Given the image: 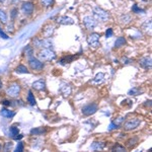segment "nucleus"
Instances as JSON below:
<instances>
[{
    "instance_id": "nucleus-1",
    "label": "nucleus",
    "mask_w": 152,
    "mask_h": 152,
    "mask_svg": "<svg viewBox=\"0 0 152 152\" xmlns=\"http://www.w3.org/2000/svg\"><path fill=\"white\" fill-rule=\"evenodd\" d=\"M39 57L43 61H51L56 58V54L53 51H51L50 49H44L39 54Z\"/></svg>"
},
{
    "instance_id": "nucleus-2",
    "label": "nucleus",
    "mask_w": 152,
    "mask_h": 152,
    "mask_svg": "<svg viewBox=\"0 0 152 152\" xmlns=\"http://www.w3.org/2000/svg\"><path fill=\"white\" fill-rule=\"evenodd\" d=\"M94 14L95 18L102 21H105L107 18H109V13H107L105 10H104V9L99 8V7H94Z\"/></svg>"
},
{
    "instance_id": "nucleus-3",
    "label": "nucleus",
    "mask_w": 152,
    "mask_h": 152,
    "mask_svg": "<svg viewBox=\"0 0 152 152\" xmlns=\"http://www.w3.org/2000/svg\"><path fill=\"white\" fill-rule=\"evenodd\" d=\"M87 43L90 47L92 48H97L100 46L99 44V34H91L89 37L87 38Z\"/></svg>"
},
{
    "instance_id": "nucleus-4",
    "label": "nucleus",
    "mask_w": 152,
    "mask_h": 152,
    "mask_svg": "<svg viewBox=\"0 0 152 152\" xmlns=\"http://www.w3.org/2000/svg\"><path fill=\"white\" fill-rule=\"evenodd\" d=\"M20 92V86L18 83H12V84L7 88L6 90V94L9 95V96H12V97H15L18 96Z\"/></svg>"
},
{
    "instance_id": "nucleus-5",
    "label": "nucleus",
    "mask_w": 152,
    "mask_h": 152,
    "mask_svg": "<svg viewBox=\"0 0 152 152\" xmlns=\"http://www.w3.org/2000/svg\"><path fill=\"white\" fill-rule=\"evenodd\" d=\"M28 64H29V66H31V69L36 70V71H41L44 68V64H43V63H42L40 60H38V59H36V58H34V57L29 58Z\"/></svg>"
},
{
    "instance_id": "nucleus-6",
    "label": "nucleus",
    "mask_w": 152,
    "mask_h": 152,
    "mask_svg": "<svg viewBox=\"0 0 152 152\" xmlns=\"http://www.w3.org/2000/svg\"><path fill=\"white\" fill-rule=\"evenodd\" d=\"M83 23H84L85 28H86L88 31H92L95 26H96V20L92 18V16H85L83 18Z\"/></svg>"
},
{
    "instance_id": "nucleus-7",
    "label": "nucleus",
    "mask_w": 152,
    "mask_h": 152,
    "mask_svg": "<svg viewBox=\"0 0 152 152\" xmlns=\"http://www.w3.org/2000/svg\"><path fill=\"white\" fill-rule=\"evenodd\" d=\"M139 125H140V120L139 119H132V120H129L128 122L125 123L124 128H125V130H127V131H130V130L136 129Z\"/></svg>"
},
{
    "instance_id": "nucleus-8",
    "label": "nucleus",
    "mask_w": 152,
    "mask_h": 152,
    "mask_svg": "<svg viewBox=\"0 0 152 152\" xmlns=\"http://www.w3.org/2000/svg\"><path fill=\"white\" fill-rule=\"evenodd\" d=\"M96 111H97V105L95 104H88L86 107H83L82 114L85 115V116H91V115H94Z\"/></svg>"
},
{
    "instance_id": "nucleus-9",
    "label": "nucleus",
    "mask_w": 152,
    "mask_h": 152,
    "mask_svg": "<svg viewBox=\"0 0 152 152\" xmlns=\"http://www.w3.org/2000/svg\"><path fill=\"white\" fill-rule=\"evenodd\" d=\"M104 81V74L102 72H99L95 75V77L94 78V80H91L90 83L94 85H99Z\"/></svg>"
},
{
    "instance_id": "nucleus-10",
    "label": "nucleus",
    "mask_w": 152,
    "mask_h": 152,
    "mask_svg": "<svg viewBox=\"0 0 152 152\" xmlns=\"http://www.w3.org/2000/svg\"><path fill=\"white\" fill-rule=\"evenodd\" d=\"M21 9H23V11L24 13L31 14V13H33V11H34V4L31 3V2H24L23 4V6H21Z\"/></svg>"
},
{
    "instance_id": "nucleus-11",
    "label": "nucleus",
    "mask_w": 152,
    "mask_h": 152,
    "mask_svg": "<svg viewBox=\"0 0 152 152\" xmlns=\"http://www.w3.org/2000/svg\"><path fill=\"white\" fill-rule=\"evenodd\" d=\"M34 43L36 47H50L52 45V43L49 40H34Z\"/></svg>"
},
{
    "instance_id": "nucleus-12",
    "label": "nucleus",
    "mask_w": 152,
    "mask_h": 152,
    "mask_svg": "<svg viewBox=\"0 0 152 152\" xmlns=\"http://www.w3.org/2000/svg\"><path fill=\"white\" fill-rule=\"evenodd\" d=\"M33 87L37 90H44L46 88V83L44 80H38L33 83Z\"/></svg>"
},
{
    "instance_id": "nucleus-13",
    "label": "nucleus",
    "mask_w": 152,
    "mask_h": 152,
    "mask_svg": "<svg viewBox=\"0 0 152 152\" xmlns=\"http://www.w3.org/2000/svg\"><path fill=\"white\" fill-rule=\"evenodd\" d=\"M58 23L61 24H73L74 21L71 18H68V16H61V18H58Z\"/></svg>"
},
{
    "instance_id": "nucleus-14",
    "label": "nucleus",
    "mask_w": 152,
    "mask_h": 152,
    "mask_svg": "<svg viewBox=\"0 0 152 152\" xmlns=\"http://www.w3.org/2000/svg\"><path fill=\"white\" fill-rule=\"evenodd\" d=\"M140 65L141 66H143L144 68H149L150 69L151 68V65H152V63H151V58H143V59H141L140 60Z\"/></svg>"
},
{
    "instance_id": "nucleus-15",
    "label": "nucleus",
    "mask_w": 152,
    "mask_h": 152,
    "mask_svg": "<svg viewBox=\"0 0 152 152\" xmlns=\"http://www.w3.org/2000/svg\"><path fill=\"white\" fill-rule=\"evenodd\" d=\"M0 114H1V116H2V117H4V118H8V119H10V118L14 117V115H15V113L12 112V111H9V110L3 109V110H1V112H0Z\"/></svg>"
},
{
    "instance_id": "nucleus-16",
    "label": "nucleus",
    "mask_w": 152,
    "mask_h": 152,
    "mask_svg": "<svg viewBox=\"0 0 152 152\" xmlns=\"http://www.w3.org/2000/svg\"><path fill=\"white\" fill-rule=\"evenodd\" d=\"M104 148V142H94L91 145L92 150H102Z\"/></svg>"
},
{
    "instance_id": "nucleus-17",
    "label": "nucleus",
    "mask_w": 152,
    "mask_h": 152,
    "mask_svg": "<svg viewBox=\"0 0 152 152\" xmlns=\"http://www.w3.org/2000/svg\"><path fill=\"white\" fill-rule=\"evenodd\" d=\"M61 92L64 95H69L71 94V87L68 84H63L60 88Z\"/></svg>"
},
{
    "instance_id": "nucleus-18",
    "label": "nucleus",
    "mask_w": 152,
    "mask_h": 152,
    "mask_svg": "<svg viewBox=\"0 0 152 152\" xmlns=\"http://www.w3.org/2000/svg\"><path fill=\"white\" fill-rule=\"evenodd\" d=\"M46 132V130L45 128H43V127H41V128H37V129H33L31 131V134H35V135H42L43 133H45Z\"/></svg>"
},
{
    "instance_id": "nucleus-19",
    "label": "nucleus",
    "mask_w": 152,
    "mask_h": 152,
    "mask_svg": "<svg viewBox=\"0 0 152 152\" xmlns=\"http://www.w3.org/2000/svg\"><path fill=\"white\" fill-rule=\"evenodd\" d=\"M126 43V40H125V38H118L116 40V43H115V46L118 48V47H121V46H124V44Z\"/></svg>"
},
{
    "instance_id": "nucleus-20",
    "label": "nucleus",
    "mask_w": 152,
    "mask_h": 152,
    "mask_svg": "<svg viewBox=\"0 0 152 152\" xmlns=\"http://www.w3.org/2000/svg\"><path fill=\"white\" fill-rule=\"evenodd\" d=\"M28 102H29V104H31V105H35V104H36V99H35V96H34V94H33V92H31V91H28Z\"/></svg>"
},
{
    "instance_id": "nucleus-21",
    "label": "nucleus",
    "mask_w": 152,
    "mask_h": 152,
    "mask_svg": "<svg viewBox=\"0 0 152 152\" xmlns=\"http://www.w3.org/2000/svg\"><path fill=\"white\" fill-rule=\"evenodd\" d=\"M0 21H1L2 23H6V21H7V15L2 9H0Z\"/></svg>"
},
{
    "instance_id": "nucleus-22",
    "label": "nucleus",
    "mask_w": 152,
    "mask_h": 152,
    "mask_svg": "<svg viewBox=\"0 0 152 152\" xmlns=\"http://www.w3.org/2000/svg\"><path fill=\"white\" fill-rule=\"evenodd\" d=\"M16 72L18 73H28V70L26 66L23 65H19L18 68H16Z\"/></svg>"
},
{
    "instance_id": "nucleus-23",
    "label": "nucleus",
    "mask_w": 152,
    "mask_h": 152,
    "mask_svg": "<svg viewBox=\"0 0 152 152\" xmlns=\"http://www.w3.org/2000/svg\"><path fill=\"white\" fill-rule=\"evenodd\" d=\"M74 59L73 56H68V57H64L61 60V64H66V63H70L71 61Z\"/></svg>"
},
{
    "instance_id": "nucleus-24",
    "label": "nucleus",
    "mask_w": 152,
    "mask_h": 152,
    "mask_svg": "<svg viewBox=\"0 0 152 152\" xmlns=\"http://www.w3.org/2000/svg\"><path fill=\"white\" fill-rule=\"evenodd\" d=\"M140 94H141V91L138 89V88H132V89L128 92V94H130V95H138Z\"/></svg>"
},
{
    "instance_id": "nucleus-25",
    "label": "nucleus",
    "mask_w": 152,
    "mask_h": 152,
    "mask_svg": "<svg viewBox=\"0 0 152 152\" xmlns=\"http://www.w3.org/2000/svg\"><path fill=\"white\" fill-rule=\"evenodd\" d=\"M10 135L12 137L18 135V129L16 127H10Z\"/></svg>"
},
{
    "instance_id": "nucleus-26",
    "label": "nucleus",
    "mask_w": 152,
    "mask_h": 152,
    "mask_svg": "<svg viewBox=\"0 0 152 152\" xmlns=\"http://www.w3.org/2000/svg\"><path fill=\"white\" fill-rule=\"evenodd\" d=\"M12 146H13V144H12L11 142H7V143H5V146H4V151L11 150Z\"/></svg>"
},
{
    "instance_id": "nucleus-27",
    "label": "nucleus",
    "mask_w": 152,
    "mask_h": 152,
    "mask_svg": "<svg viewBox=\"0 0 152 152\" xmlns=\"http://www.w3.org/2000/svg\"><path fill=\"white\" fill-rule=\"evenodd\" d=\"M54 0H42V3L44 4L45 6H50L51 4L53 3Z\"/></svg>"
},
{
    "instance_id": "nucleus-28",
    "label": "nucleus",
    "mask_w": 152,
    "mask_h": 152,
    "mask_svg": "<svg viewBox=\"0 0 152 152\" xmlns=\"http://www.w3.org/2000/svg\"><path fill=\"white\" fill-rule=\"evenodd\" d=\"M113 150H116V151H125L126 149H125V147L123 146H120V145H116L113 148Z\"/></svg>"
},
{
    "instance_id": "nucleus-29",
    "label": "nucleus",
    "mask_w": 152,
    "mask_h": 152,
    "mask_svg": "<svg viewBox=\"0 0 152 152\" xmlns=\"http://www.w3.org/2000/svg\"><path fill=\"white\" fill-rule=\"evenodd\" d=\"M23 150V143H21V142H19L18 147H16V149H15V151L16 152H20Z\"/></svg>"
},
{
    "instance_id": "nucleus-30",
    "label": "nucleus",
    "mask_w": 152,
    "mask_h": 152,
    "mask_svg": "<svg viewBox=\"0 0 152 152\" xmlns=\"http://www.w3.org/2000/svg\"><path fill=\"white\" fill-rule=\"evenodd\" d=\"M0 37H1L2 39H4V40H7V39H8V36L3 33V31L1 29V28H0Z\"/></svg>"
},
{
    "instance_id": "nucleus-31",
    "label": "nucleus",
    "mask_w": 152,
    "mask_h": 152,
    "mask_svg": "<svg viewBox=\"0 0 152 152\" xmlns=\"http://www.w3.org/2000/svg\"><path fill=\"white\" fill-rule=\"evenodd\" d=\"M105 36H107V38H110V37L113 36V29L112 28H109L107 31V33H105Z\"/></svg>"
},
{
    "instance_id": "nucleus-32",
    "label": "nucleus",
    "mask_w": 152,
    "mask_h": 152,
    "mask_svg": "<svg viewBox=\"0 0 152 152\" xmlns=\"http://www.w3.org/2000/svg\"><path fill=\"white\" fill-rule=\"evenodd\" d=\"M26 53L28 54V56H31V54H33V50L31 49V47H26Z\"/></svg>"
},
{
    "instance_id": "nucleus-33",
    "label": "nucleus",
    "mask_w": 152,
    "mask_h": 152,
    "mask_svg": "<svg viewBox=\"0 0 152 152\" xmlns=\"http://www.w3.org/2000/svg\"><path fill=\"white\" fill-rule=\"evenodd\" d=\"M133 11H136V12H143V10H142V9H140V8H138V7H137L136 4H135L134 7H133Z\"/></svg>"
},
{
    "instance_id": "nucleus-34",
    "label": "nucleus",
    "mask_w": 152,
    "mask_h": 152,
    "mask_svg": "<svg viewBox=\"0 0 152 152\" xmlns=\"http://www.w3.org/2000/svg\"><path fill=\"white\" fill-rule=\"evenodd\" d=\"M117 128H118L117 124L115 125L114 123H111V125H110V128H109V130H114V129H117Z\"/></svg>"
},
{
    "instance_id": "nucleus-35",
    "label": "nucleus",
    "mask_w": 152,
    "mask_h": 152,
    "mask_svg": "<svg viewBox=\"0 0 152 152\" xmlns=\"http://www.w3.org/2000/svg\"><path fill=\"white\" fill-rule=\"evenodd\" d=\"M2 104H4V105H10L11 104H10V102H9V100H3V102H2Z\"/></svg>"
},
{
    "instance_id": "nucleus-36",
    "label": "nucleus",
    "mask_w": 152,
    "mask_h": 152,
    "mask_svg": "<svg viewBox=\"0 0 152 152\" xmlns=\"http://www.w3.org/2000/svg\"><path fill=\"white\" fill-rule=\"evenodd\" d=\"M21 138H23V135H18V136L16 135V136L13 137V139H15V140H18V139H21Z\"/></svg>"
},
{
    "instance_id": "nucleus-37",
    "label": "nucleus",
    "mask_w": 152,
    "mask_h": 152,
    "mask_svg": "<svg viewBox=\"0 0 152 152\" xmlns=\"http://www.w3.org/2000/svg\"><path fill=\"white\" fill-rule=\"evenodd\" d=\"M16 9H13V10H12V14H11V16H12V18H15V15H16Z\"/></svg>"
},
{
    "instance_id": "nucleus-38",
    "label": "nucleus",
    "mask_w": 152,
    "mask_h": 152,
    "mask_svg": "<svg viewBox=\"0 0 152 152\" xmlns=\"http://www.w3.org/2000/svg\"><path fill=\"white\" fill-rule=\"evenodd\" d=\"M0 87H2V82L0 81Z\"/></svg>"
},
{
    "instance_id": "nucleus-39",
    "label": "nucleus",
    "mask_w": 152,
    "mask_h": 152,
    "mask_svg": "<svg viewBox=\"0 0 152 152\" xmlns=\"http://www.w3.org/2000/svg\"><path fill=\"white\" fill-rule=\"evenodd\" d=\"M4 1V0H0V2H3Z\"/></svg>"
},
{
    "instance_id": "nucleus-40",
    "label": "nucleus",
    "mask_w": 152,
    "mask_h": 152,
    "mask_svg": "<svg viewBox=\"0 0 152 152\" xmlns=\"http://www.w3.org/2000/svg\"><path fill=\"white\" fill-rule=\"evenodd\" d=\"M0 149H1V145H0Z\"/></svg>"
}]
</instances>
